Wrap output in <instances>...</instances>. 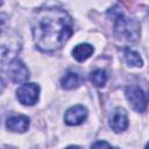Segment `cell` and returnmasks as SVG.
I'll return each mask as SVG.
<instances>
[{
  "label": "cell",
  "mask_w": 149,
  "mask_h": 149,
  "mask_svg": "<svg viewBox=\"0 0 149 149\" xmlns=\"http://www.w3.org/2000/svg\"><path fill=\"white\" fill-rule=\"evenodd\" d=\"M72 27V19L64 9L42 8L35 14L31 24L35 44L42 51H55L70 38L73 31Z\"/></svg>",
  "instance_id": "6da1fadb"
},
{
  "label": "cell",
  "mask_w": 149,
  "mask_h": 149,
  "mask_svg": "<svg viewBox=\"0 0 149 149\" xmlns=\"http://www.w3.org/2000/svg\"><path fill=\"white\" fill-rule=\"evenodd\" d=\"M114 35L122 42H136L140 37V23L135 19H130L119 13L114 24Z\"/></svg>",
  "instance_id": "7a4b0ae2"
},
{
  "label": "cell",
  "mask_w": 149,
  "mask_h": 149,
  "mask_svg": "<svg viewBox=\"0 0 149 149\" xmlns=\"http://www.w3.org/2000/svg\"><path fill=\"white\" fill-rule=\"evenodd\" d=\"M38 95H40V87L37 84L34 83H24L16 91V97L19 101L27 106H31L36 104L38 100Z\"/></svg>",
  "instance_id": "3957f363"
},
{
  "label": "cell",
  "mask_w": 149,
  "mask_h": 149,
  "mask_svg": "<svg viewBox=\"0 0 149 149\" xmlns=\"http://www.w3.org/2000/svg\"><path fill=\"white\" fill-rule=\"evenodd\" d=\"M126 97L129 101V105L132 106V108L135 112H143L147 107V101H146V97L143 91L135 85L128 86L126 88Z\"/></svg>",
  "instance_id": "277c9868"
},
{
  "label": "cell",
  "mask_w": 149,
  "mask_h": 149,
  "mask_svg": "<svg viewBox=\"0 0 149 149\" xmlns=\"http://www.w3.org/2000/svg\"><path fill=\"white\" fill-rule=\"evenodd\" d=\"M7 74L9 80L15 84L24 83L29 78V71L27 66L19 59H14L10 63H8Z\"/></svg>",
  "instance_id": "5b68a950"
},
{
  "label": "cell",
  "mask_w": 149,
  "mask_h": 149,
  "mask_svg": "<svg viewBox=\"0 0 149 149\" xmlns=\"http://www.w3.org/2000/svg\"><path fill=\"white\" fill-rule=\"evenodd\" d=\"M108 121H109V127L115 133H121L128 127L127 113L120 107H118V108L112 111Z\"/></svg>",
  "instance_id": "8992f818"
},
{
  "label": "cell",
  "mask_w": 149,
  "mask_h": 149,
  "mask_svg": "<svg viewBox=\"0 0 149 149\" xmlns=\"http://www.w3.org/2000/svg\"><path fill=\"white\" fill-rule=\"evenodd\" d=\"M86 116H87V109L81 105H76L66 111L64 119L68 125L77 126L80 125L83 121H85Z\"/></svg>",
  "instance_id": "52a82bcc"
},
{
  "label": "cell",
  "mask_w": 149,
  "mask_h": 149,
  "mask_svg": "<svg viewBox=\"0 0 149 149\" xmlns=\"http://www.w3.org/2000/svg\"><path fill=\"white\" fill-rule=\"evenodd\" d=\"M6 126L9 130L24 133L29 127V118L26 115H14L7 119Z\"/></svg>",
  "instance_id": "ba28073f"
},
{
  "label": "cell",
  "mask_w": 149,
  "mask_h": 149,
  "mask_svg": "<svg viewBox=\"0 0 149 149\" xmlns=\"http://www.w3.org/2000/svg\"><path fill=\"white\" fill-rule=\"evenodd\" d=\"M93 54V47L88 43H81L74 47V49L72 50V55L73 57L78 61V62H84L85 59H87L91 55Z\"/></svg>",
  "instance_id": "9c48e42d"
},
{
  "label": "cell",
  "mask_w": 149,
  "mask_h": 149,
  "mask_svg": "<svg viewBox=\"0 0 149 149\" xmlns=\"http://www.w3.org/2000/svg\"><path fill=\"white\" fill-rule=\"evenodd\" d=\"M79 76L78 73H74V72H68L62 79H61V86L65 90H71V88H74L79 85Z\"/></svg>",
  "instance_id": "30bf717a"
},
{
  "label": "cell",
  "mask_w": 149,
  "mask_h": 149,
  "mask_svg": "<svg viewBox=\"0 0 149 149\" xmlns=\"http://www.w3.org/2000/svg\"><path fill=\"white\" fill-rule=\"evenodd\" d=\"M90 78H91V81H92L95 86L102 87V86L106 84V81H107V73H106L105 70L97 69V70H94V71L91 73Z\"/></svg>",
  "instance_id": "8fae6325"
},
{
  "label": "cell",
  "mask_w": 149,
  "mask_h": 149,
  "mask_svg": "<svg viewBox=\"0 0 149 149\" xmlns=\"http://www.w3.org/2000/svg\"><path fill=\"white\" fill-rule=\"evenodd\" d=\"M125 59L127 62L128 65L130 66H142V58L140 57V55L134 51V50H130V49H126L125 50Z\"/></svg>",
  "instance_id": "7c38bea8"
},
{
  "label": "cell",
  "mask_w": 149,
  "mask_h": 149,
  "mask_svg": "<svg viewBox=\"0 0 149 149\" xmlns=\"http://www.w3.org/2000/svg\"><path fill=\"white\" fill-rule=\"evenodd\" d=\"M91 149H111V147L106 141H98L92 146Z\"/></svg>",
  "instance_id": "4fadbf2b"
},
{
  "label": "cell",
  "mask_w": 149,
  "mask_h": 149,
  "mask_svg": "<svg viewBox=\"0 0 149 149\" xmlns=\"http://www.w3.org/2000/svg\"><path fill=\"white\" fill-rule=\"evenodd\" d=\"M65 149H80L78 146H70V147H68V148H65Z\"/></svg>",
  "instance_id": "5bb4252c"
},
{
  "label": "cell",
  "mask_w": 149,
  "mask_h": 149,
  "mask_svg": "<svg viewBox=\"0 0 149 149\" xmlns=\"http://www.w3.org/2000/svg\"><path fill=\"white\" fill-rule=\"evenodd\" d=\"M146 149H149V142H148V144L146 146Z\"/></svg>",
  "instance_id": "9a60e30c"
},
{
  "label": "cell",
  "mask_w": 149,
  "mask_h": 149,
  "mask_svg": "<svg viewBox=\"0 0 149 149\" xmlns=\"http://www.w3.org/2000/svg\"><path fill=\"white\" fill-rule=\"evenodd\" d=\"M112 149H119V148H116V147H115V148H112Z\"/></svg>",
  "instance_id": "2e32d148"
},
{
  "label": "cell",
  "mask_w": 149,
  "mask_h": 149,
  "mask_svg": "<svg viewBox=\"0 0 149 149\" xmlns=\"http://www.w3.org/2000/svg\"><path fill=\"white\" fill-rule=\"evenodd\" d=\"M148 99H149V93H148Z\"/></svg>",
  "instance_id": "e0dca14e"
}]
</instances>
